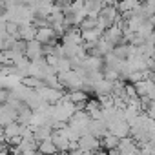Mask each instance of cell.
Listing matches in <instances>:
<instances>
[{"label": "cell", "instance_id": "7a4b0ae2", "mask_svg": "<svg viewBox=\"0 0 155 155\" xmlns=\"http://www.w3.org/2000/svg\"><path fill=\"white\" fill-rule=\"evenodd\" d=\"M108 131L122 140V139L130 137V124L124 119H119V120H113L111 124H108Z\"/></svg>", "mask_w": 155, "mask_h": 155}, {"label": "cell", "instance_id": "e0dca14e", "mask_svg": "<svg viewBox=\"0 0 155 155\" xmlns=\"http://www.w3.org/2000/svg\"><path fill=\"white\" fill-rule=\"evenodd\" d=\"M97 26H99V18H90V17H86V18L81 22L79 29H81V31H90V29H95Z\"/></svg>", "mask_w": 155, "mask_h": 155}, {"label": "cell", "instance_id": "277c9868", "mask_svg": "<svg viewBox=\"0 0 155 155\" xmlns=\"http://www.w3.org/2000/svg\"><path fill=\"white\" fill-rule=\"evenodd\" d=\"M102 40L115 48V46L122 44V40H124V33H122V29H120L119 26H111L110 29H106V31L102 33Z\"/></svg>", "mask_w": 155, "mask_h": 155}, {"label": "cell", "instance_id": "603a6c76", "mask_svg": "<svg viewBox=\"0 0 155 155\" xmlns=\"http://www.w3.org/2000/svg\"><path fill=\"white\" fill-rule=\"evenodd\" d=\"M150 40H151V42L155 44V29H153V35H151V38H150Z\"/></svg>", "mask_w": 155, "mask_h": 155}, {"label": "cell", "instance_id": "6da1fadb", "mask_svg": "<svg viewBox=\"0 0 155 155\" xmlns=\"http://www.w3.org/2000/svg\"><path fill=\"white\" fill-rule=\"evenodd\" d=\"M77 146H79V150H81L84 155H86V153H91V151L102 150V148H101V140H99L97 137L90 135V133L81 135V139H79V142H77Z\"/></svg>", "mask_w": 155, "mask_h": 155}, {"label": "cell", "instance_id": "30bf717a", "mask_svg": "<svg viewBox=\"0 0 155 155\" xmlns=\"http://www.w3.org/2000/svg\"><path fill=\"white\" fill-rule=\"evenodd\" d=\"M31 130H33V137H35V140L38 144L42 140H48V139L53 137V128L49 124H44V126H38V128H31Z\"/></svg>", "mask_w": 155, "mask_h": 155}, {"label": "cell", "instance_id": "ac0fdd59", "mask_svg": "<svg viewBox=\"0 0 155 155\" xmlns=\"http://www.w3.org/2000/svg\"><path fill=\"white\" fill-rule=\"evenodd\" d=\"M71 71V60L69 58H60L57 64V73H68Z\"/></svg>", "mask_w": 155, "mask_h": 155}, {"label": "cell", "instance_id": "8fae6325", "mask_svg": "<svg viewBox=\"0 0 155 155\" xmlns=\"http://www.w3.org/2000/svg\"><path fill=\"white\" fill-rule=\"evenodd\" d=\"M37 38V28L33 24H24L20 26L18 29V40H24V42H31Z\"/></svg>", "mask_w": 155, "mask_h": 155}, {"label": "cell", "instance_id": "2e32d148", "mask_svg": "<svg viewBox=\"0 0 155 155\" xmlns=\"http://www.w3.org/2000/svg\"><path fill=\"white\" fill-rule=\"evenodd\" d=\"M38 153H40V155H57L58 151H57L53 140L48 139V140H42V142L38 144Z\"/></svg>", "mask_w": 155, "mask_h": 155}, {"label": "cell", "instance_id": "9a60e30c", "mask_svg": "<svg viewBox=\"0 0 155 155\" xmlns=\"http://www.w3.org/2000/svg\"><path fill=\"white\" fill-rule=\"evenodd\" d=\"M24 88H28V90H33V91H38L40 88H44V82L42 81H38V79H35V77H24L22 79V82H20Z\"/></svg>", "mask_w": 155, "mask_h": 155}, {"label": "cell", "instance_id": "5bb4252c", "mask_svg": "<svg viewBox=\"0 0 155 155\" xmlns=\"http://www.w3.org/2000/svg\"><path fill=\"white\" fill-rule=\"evenodd\" d=\"M33 110H29L28 106H24L20 111H18V117H17V122L20 126H31V120H33Z\"/></svg>", "mask_w": 155, "mask_h": 155}, {"label": "cell", "instance_id": "d6986e66", "mask_svg": "<svg viewBox=\"0 0 155 155\" xmlns=\"http://www.w3.org/2000/svg\"><path fill=\"white\" fill-rule=\"evenodd\" d=\"M126 97H128V101L139 99V95H137V90H135V86H133V84H128V82H126Z\"/></svg>", "mask_w": 155, "mask_h": 155}, {"label": "cell", "instance_id": "ba28073f", "mask_svg": "<svg viewBox=\"0 0 155 155\" xmlns=\"http://www.w3.org/2000/svg\"><path fill=\"white\" fill-rule=\"evenodd\" d=\"M119 153L120 155H139V146L135 144V140L133 139H130V137H126V139H122L120 142H119Z\"/></svg>", "mask_w": 155, "mask_h": 155}, {"label": "cell", "instance_id": "7402d4cb", "mask_svg": "<svg viewBox=\"0 0 155 155\" xmlns=\"http://www.w3.org/2000/svg\"><path fill=\"white\" fill-rule=\"evenodd\" d=\"M108 155H120V153H119V150H111V151H108Z\"/></svg>", "mask_w": 155, "mask_h": 155}, {"label": "cell", "instance_id": "ffe728a7", "mask_svg": "<svg viewBox=\"0 0 155 155\" xmlns=\"http://www.w3.org/2000/svg\"><path fill=\"white\" fill-rule=\"evenodd\" d=\"M146 115L151 119V120H155V101H151V104H150V108L146 110Z\"/></svg>", "mask_w": 155, "mask_h": 155}, {"label": "cell", "instance_id": "4fadbf2b", "mask_svg": "<svg viewBox=\"0 0 155 155\" xmlns=\"http://www.w3.org/2000/svg\"><path fill=\"white\" fill-rule=\"evenodd\" d=\"M20 133H22V126L18 122H11L9 126L4 128V139H6V142H9L15 137H22Z\"/></svg>", "mask_w": 155, "mask_h": 155}, {"label": "cell", "instance_id": "7c38bea8", "mask_svg": "<svg viewBox=\"0 0 155 155\" xmlns=\"http://www.w3.org/2000/svg\"><path fill=\"white\" fill-rule=\"evenodd\" d=\"M119 142H120V139H117L115 135H111L110 131L101 139V148L104 150V151H111V150H117L119 148Z\"/></svg>", "mask_w": 155, "mask_h": 155}, {"label": "cell", "instance_id": "9c48e42d", "mask_svg": "<svg viewBox=\"0 0 155 155\" xmlns=\"http://www.w3.org/2000/svg\"><path fill=\"white\" fill-rule=\"evenodd\" d=\"M88 133L93 135V137H97V139L101 140V139L108 133V126H106L104 120H91V122H90V128H88Z\"/></svg>", "mask_w": 155, "mask_h": 155}, {"label": "cell", "instance_id": "5b68a950", "mask_svg": "<svg viewBox=\"0 0 155 155\" xmlns=\"http://www.w3.org/2000/svg\"><path fill=\"white\" fill-rule=\"evenodd\" d=\"M26 58H29L31 62L42 60V58H44V46L38 44L37 40L28 42V48H26Z\"/></svg>", "mask_w": 155, "mask_h": 155}, {"label": "cell", "instance_id": "44dd1931", "mask_svg": "<svg viewBox=\"0 0 155 155\" xmlns=\"http://www.w3.org/2000/svg\"><path fill=\"white\" fill-rule=\"evenodd\" d=\"M86 155H108V151H104V150H99V151H91V153H86Z\"/></svg>", "mask_w": 155, "mask_h": 155}, {"label": "cell", "instance_id": "3957f363", "mask_svg": "<svg viewBox=\"0 0 155 155\" xmlns=\"http://www.w3.org/2000/svg\"><path fill=\"white\" fill-rule=\"evenodd\" d=\"M51 140H53V144H55V148H57V151H58L60 155H62V153H69V150H71V142H69V139L66 137L64 130H57V131H53Z\"/></svg>", "mask_w": 155, "mask_h": 155}, {"label": "cell", "instance_id": "cb8c5ba5", "mask_svg": "<svg viewBox=\"0 0 155 155\" xmlns=\"http://www.w3.org/2000/svg\"><path fill=\"white\" fill-rule=\"evenodd\" d=\"M139 155H144V153H142V151H139Z\"/></svg>", "mask_w": 155, "mask_h": 155}, {"label": "cell", "instance_id": "8992f818", "mask_svg": "<svg viewBox=\"0 0 155 155\" xmlns=\"http://www.w3.org/2000/svg\"><path fill=\"white\" fill-rule=\"evenodd\" d=\"M62 44L68 46H82V33L79 28H69L66 35L62 37Z\"/></svg>", "mask_w": 155, "mask_h": 155}, {"label": "cell", "instance_id": "52a82bcc", "mask_svg": "<svg viewBox=\"0 0 155 155\" xmlns=\"http://www.w3.org/2000/svg\"><path fill=\"white\" fill-rule=\"evenodd\" d=\"M38 44H42V46H48V44H51V42H57L58 38H57V35H55V31H53V28L49 26V28H42V29H37V38H35Z\"/></svg>", "mask_w": 155, "mask_h": 155}]
</instances>
